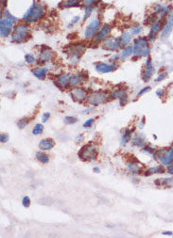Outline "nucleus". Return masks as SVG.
Wrapping results in <instances>:
<instances>
[{"mask_svg": "<svg viewBox=\"0 0 173 238\" xmlns=\"http://www.w3.org/2000/svg\"><path fill=\"white\" fill-rule=\"evenodd\" d=\"M45 14V9L41 3H33L24 14L22 21L28 25L36 23L42 19Z\"/></svg>", "mask_w": 173, "mask_h": 238, "instance_id": "1", "label": "nucleus"}, {"mask_svg": "<svg viewBox=\"0 0 173 238\" xmlns=\"http://www.w3.org/2000/svg\"><path fill=\"white\" fill-rule=\"evenodd\" d=\"M29 37V27L28 24L21 23L14 27L11 35V41L13 43H22Z\"/></svg>", "mask_w": 173, "mask_h": 238, "instance_id": "2", "label": "nucleus"}, {"mask_svg": "<svg viewBox=\"0 0 173 238\" xmlns=\"http://www.w3.org/2000/svg\"><path fill=\"white\" fill-rule=\"evenodd\" d=\"M134 56L135 58L147 56L150 53L149 40L145 37L136 38L134 41Z\"/></svg>", "mask_w": 173, "mask_h": 238, "instance_id": "3", "label": "nucleus"}, {"mask_svg": "<svg viewBox=\"0 0 173 238\" xmlns=\"http://www.w3.org/2000/svg\"><path fill=\"white\" fill-rule=\"evenodd\" d=\"M78 156L82 161H92L98 157V151L94 144H86L80 149Z\"/></svg>", "mask_w": 173, "mask_h": 238, "instance_id": "4", "label": "nucleus"}, {"mask_svg": "<svg viewBox=\"0 0 173 238\" xmlns=\"http://www.w3.org/2000/svg\"><path fill=\"white\" fill-rule=\"evenodd\" d=\"M110 94L107 91H94L91 92L86 98V103L91 106H98L104 103L109 99Z\"/></svg>", "mask_w": 173, "mask_h": 238, "instance_id": "5", "label": "nucleus"}, {"mask_svg": "<svg viewBox=\"0 0 173 238\" xmlns=\"http://www.w3.org/2000/svg\"><path fill=\"white\" fill-rule=\"evenodd\" d=\"M101 27V22L99 18L93 19L87 25V27L84 29V37L86 40H93L96 35L98 34L99 30Z\"/></svg>", "mask_w": 173, "mask_h": 238, "instance_id": "6", "label": "nucleus"}, {"mask_svg": "<svg viewBox=\"0 0 173 238\" xmlns=\"http://www.w3.org/2000/svg\"><path fill=\"white\" fill-rule=\"evenodd\" d=\"M156 156L163 166H169L173 163V147L160 149L156 152Z\"/></svg>", "mask_w": 173, "mask_h": 238, "instance_id": "7", "label": "nucleus"}, {"mask_svg": "<svg viewBox=\"0 0 173 238\" xmlns=\"http://www.w3.org/2000/svg\"><path fill=\"white\" fill-rule=\"evenodd\" d=\"M14 21L8 17H4L0 21V36L3 39L8 38L11 33H12L14 28Z\"/></svg>", "mask_w": 173, "mask_h": 238, "instance_id": "8", "label": "nucleus"}, {"mask_svg": "<svg viewBox=\"0 0 173 238\" xmlns=\"http://www.w3.org/2000/svg\"><path fill=\"white\" fill-rule=\"evenodd\" d=\"M84 51H85V46L82 43L71 44L66 48V50H65L66 54L69 56L70 59L75 60L76 62H78L80 56L84 53Z\"/></svg>", "mask_w": 173, "mask_h": 238, "instance_id": "9", "label": "nucleus"}, {"mask_svg": "<svg viewBox=\"0 0 173 238\" xmlns=\"http://www.w3.org/2000/svg\"><path fill=\"white\" fill-rule=\"evenodd\" d=\"M101 46L103 49L112 52H116L121 48L119 38H115L114 36H108L107 38H105L101 43Z\"/></svg>", "mask_w": 173, "mask_h": 238, "instance_id": "10", "label": "nucleus"}, {"mask_svg": "<svg viewBox=\"0 0 173 238\" xmlns=\"http://www.w3.org/2000/svg\"><path fill=\"white\" fill-rule=\"evenodd\" d=\"M118 69V64L115 63H105V62H96L95 64V70L99 74H109Z\"/></svg>", "mask_w": 173, "mask_h": 238, "instance_id": "11", "label": "nucleus"}, {"mask_svg": "<svg viewBox=\"0 0 173 238\" xmlns=\"http://www.w3.org/2000/svg\"><path fill=\"white\" fill-rule=\"evenodd\" d=\"M70 96L71 98L79 103H82L84 101H86V98H87V91H86L82 88L80 87H76L74 89L70 91Z\"/></svg>", "mask_w": 173, "mask_h": 238, "instance_id": "12", "label": "nucleus"}, {"mask_svg": "<svg viewBox=\"0 0 173 238\" xmlns=\"http://www.w3.org/2000/svg\"><path fill=\"white\" fill-rule=\"evenodd\" d=\"M87 74L84 72H78V74H75V75H70V78H69V86L71 87H80V85L83 84V82L87 79Z\"/></svg>", "mask_w": 173, "mask_h": 238, "instance_id": "13", "label": "nucleus"}, {"mask_svg": "<svg viewBox=\"0 0 173 238\" xmlns=\"http://www.w3.org/2000/svg\"><path fill=\"white\" fill-rule=\"evenodd\" d=\"M55 58V54L54 52L50 49L49 47H45L42 48V50L40 51L39 54V62L41 63H48V62H51Z\"/></svg>", "mask_w": 173, "mask_h": 238, "instance_id": "14", "label": "nucleus"}, {"mask_svg": "<svg viewBox=\"0 0 173 238\" xmlns=\"http://www.w3.org/2000/svg\"><path fill=\"white\" fill-rule=\"evenodd\" d=\"M111 31H112V27L110 25L105 24L103 25H101L98 34H96V37L94 38L95 43H102V41L109 36V34L111 33Z\"/></svg>", "mask_w": 173, "mask_h": 238, "instance_id": "15", "label": "nucleus"}, {"mask_svg": "<svg viewBox=\"0 0 173 238\" xmlns=\"http://www.w3.org/2000/svg\"><path fill=\"white\" fill-rule=\"evenodd\" d=\"M154 72H155V70H154L153 64H152V60L149 56V58L147 59L146 64H145V68H144V71H143V74H142V78H143V81L144 82L150 81L151 79V77L153 76Z\"/></svg>", "mask_w": 173, "mask_h": 238, "instance_id": "16", "label": "nucleus"}, {"mask_svg": "<svg viewBox=\"0 0 173 238\" xmlns=\"http://www.w3.org/2000/svg\"><path fill=\"white\" fill-rule=\"evenodd\" d=\"M173 28V9H170L169 13L167 14V18L166 21V24L163 27L162 31H161V37L162 38H166L171 32V30Z\"/></svg>", "mask_w": 173, "mask_h": 238, "instance_id": "17", "label": "nucleus"}, {"mask_svg": "<svg viewBox=\"0 0 173 238\" xmlns=\"http://www.w3.org/2000/svg\"><path fill=\"white\" fill-rule=\"evenodd\" d=\"M127 169L133 175H139L143 172V168L137 160H131L127 163Z\"/></svg>", "mask_w": 173, "mask_h": 238, "instance_id": "18", "label": "nucleus"}, {"mask_svg": "<svg viewBox=\"0 0 173 238\" xmlns=\"http://www.w3.org/2000/svg\"><path fill=\"white\" fill-rule=\"evenodd\" d=\"M31 72L36 78H38L40 80H44L47 75L48 69L47 68V67H44V66H38V67L33 68L31 70Z\"/></svg>", "mask_w": 173, "mask_h": 238, "instance_id": "19", "label": "nucleus"}, {"mask_svg": "<svg viewBox=\"0 0 173 238\" xmlns=\"http://www.w3.org/2000/svg\"><path fill=\"white\" fill-rule=\"evenodd\" d=\"M69 78H70L69 74H64L62 75H60L58 78L56 79L55 85L61 90L66 89V87L69 85Z\"/></svg>", "mask_w": 173, "mask_h": 238, "instance_id": "20", "label": "nucleus"}, {"mask_svg": "<svg viewBox=\"0 0 173 238\" xmlns=\"http://www.w3.org/2000/svg\"><path fill=\"white\" fill-rule=\"evenodd\" d=\"M133 55H134V46L128 45V46H126V47H124V49L122 50L120 53L118 54V59L120 61H124Z\"/></svg>", "mask_w": 173, "mask_h": 238, "instance_id": "21", "label": "nucleus"}, {"mask_svg": "<svg viewBox=\"0 0 173 238\" xmlns=\"http://www.w3.org/2000/svg\"><path fill=\"white\" fill-rule=\"evenodd\" d=\"M161 25H162V23L160 22L159 20L151 25V28L150 30V34H149V38H147L149 41H152L155 39L157 33H158L159 31L161 30Z\"/></svg>", "mask_w": 173, "mask_h": 238, "instance_id": "22", "label": "nucleus"}, {"mask_svg": "<svg viewBox=\"0 0 173 238\" xmlns=\"http://www.w3.org/2000/svg\"><path fill=\"white\" fill-rule=\"evenodd\" d=\"M55 145V142L51 138H44L39 142V148L42 151H49Z\"/></svg>", "mask_w": 173, "mask_h": 238, "instance_id": "23", "label": "nucleus"}, {"mask_svg": "<svg viewBox=\"0 0 173 238\" xmlns=\"http://www.w3.org/2000/svg\"><path fill=\"white\" fill-rule=\"evenodd\" d=\"M131 144L137 148H143L146 146V139L143 135H135L131 137Z\"/></svg>", "mask_w": 173, "mask_h": 238, "instance_id": "24", "label": "nucleus"}, {"mask_svg": "<svg viewBox=\"0 0 173 238\" xmlns=\"http://www.w3.org/2000/svg\"><path fill=\"white\" fill-rule=\"evenodd\" d=\"M131 35L129 31H123L121 34V36L119 37V43H120V46L121 47H126L128 46V44L131 43Z\"/></svg>", "mask_w": 173, "mask_h": 238, "instance_id": "25", "label": "nucleus"}, {"mask_svg": "<svg viewBox=\"0 0 173 238\" xmlns=\"http://www.w3.org/2000/svg\"><path fill=\"white\" fill-rule=\"evenodd\" d=\"M81 4V0H63L59 6L61 9H69V8H75L79 7Z\"/></svg>", "mask_w": 173, "mask_h": 238, "instance_id": "26", "label": "nucleus"}, {"mask_svg": "<svg viewBox=\"0 0 173 238\" xmlns=\"http://www.w3.org/2000/svg\"><path fill=\"white\" fill-rule=\"evenodd\" d=\"M133 132L134 129H125L121 137V141H120L121 146H125L131 140V137H133Z\"/></svg>", "mask_w": 173, "mask_h": 238, "instance_id": "27", "label": "nucleus"}, {"mask_svg": "<svg viewBox=\"0 0 173 238\" xmlns=\"http://www.w3.org/2000/svg\"><path fill=\"white\" fill-rule=\"evenodd\" d=\"M126 95V90L122 88H118V89L113 90L110 92V97L112 99H121L122 97Z\"/></svg>", "mask_w": 173, "mask_h": 238, "instance_id": "28", "label": "nucleus"}, {"mask_svg": "<svg viewBox=\"0 0 173 238\" xmlns=\"http://www.w3.org/2000/svg\"><path fill=\"white\" fill-rule=\"evenodd\" d=\"M164 172H165V169L162 166H156V167H151V168L147 169L146 170L145 174L146 175H152V174H161V173H164Z\"/></svg>", "mask_w": 173, "mask_h": 238, "instance_id": "29", "label": "nucleus"}, {"mask_svg": "<svg viewBox=\"0 0 173 238\" xmlns=\"http://www.w3.org/2000/svg\"><path fill=\"white\" fill-rule=\"evenodd\" d=\"M35 157H36V159L38 160V161L41 162L42 164H47L49 162V156L45 153L42 152V150L36 153V154H35Z\"/></svg>", "mask_w": 173, "mask_h": 238, "instance_id": "30", "label": "nucleus"}, {"mask_svg": "<svg viewBox=\"0 0 173 238\" xmlns=\"http://www.w3.org/2000/svg\"><path fill=\"white\" fill-rule=\"evenodd\" d=\"M43 131H44V125L41 123H37V124H35L34 128L32 129L31 134L33 135V136H38V135L42 134Z\"/></svg>", "mask_w": 173, "mask_h": 238, "instance_id": "31", "label": "nucleus"}, {"mask_svg": "<svg viewBox=\"0 0 173 238\" xmlns=\"http://www.w3.org/2000/svg\"><path fill=\"white\" fill-rule=\"evenodd\" d=\"M29 120L30 119L29 118H22V119H20V120L17 122V126H18V128H20V129H24L25 127H26L28 124L29 123Z\"/></svg>", "mask_w": 173, "mask_h": 238, "instance_id": "32", "label": "nucleus"}, {"mask_svg": "<svg viewBox=\"0 0 173 238\" xmlns=\"http://www.w3.org/2000/svg\"><path fill=\"white\" fill-rule=\"evenodd\" d=\"M101 0H81V5H83L84 7H88V6H94L99 3Z\"/></svg>", "mask_w": 173, "mask_h": 238, "instance_id": "33", "label": "nucleus"}, {"mask_svg": "<svg viewBox=\"0 0 173 238\" xmlns=\"http://www.w3.org/2000/svg\"><path fill=\"white\" fill-rule=\"evenodd\" d=\"M25 61H26L28 64L31 65L36 62V59H35V56L32 54H27L25 56Z\"/></svg>", "mask_w": 173, "mask_h": 238, "instance_id": "34", "label": "nucleus"}, {"mask_svg": "<svg viewBox=\"0 0 173 238\" xmlns=\"http://www.w3.org/2000/svg\"><path fill=\"white\" fill-rule=\"evenodd\" d=\"M142 31V25H135L131 27V33L133 35H139Z\"/></svg>", "mask_w": 173, "mask_h": 238, "instance_id": "35", "label": "nucleus"}, {"mask_svg": "<svg viewBox=\"0 0 173 238\" xmlns=\"http://www.w3.org/2000/svg\"><path fill=\"white\" fill-rule=\"evenodd\" d=\"M64 122L66 124H74L78 122V119L74 116H67L64 119Z\"/></svg>", "mask_w": 173, "mask_h": 238, "instance_id": "36", "label": "nucleus"}, {"mask_svg": "<svg viewBox=\"0 0 173 238\" xmlns=\"http://www.w3.org/2000/svg\"><path fill=\"white\" fill-rule=\"evenodd\" d=\"M93 9H94V7L93 6H88V7H85V13H84V16H83V20H86L87 19L91 13L93 12Z\"/></svg>", "mask_w": 173, "mask_h": 238, "instance_id": "37", "label": "nucleus"}, {"mask_svg": "<svg viewBox=\"0 0 173 238\" xmlns=\"http://www.w3.org/2000/svg\"><path fill=\"white\" fill-rule=\"evenodd\" d=\"M3 14H4V17H8V18H9V19H12V21H14L15 23L18 22V21H19V19H18L17 17H15V16H13V15H12V13H9V12L8 9H5Z\"/></svg>", "mask_w": 173, "mask_h": 238, "instance_id": "38", "label": "nucleus"}, {"mask_svg": "<svg viewBox=\"0 0 173 238\" xmlns=\"http://www.w3.org/2000/svg\"><path fill=\"white\" fill-rule=\"evenodd\" d=\"M22 205L24 207H26V208L29 207V205H30V199H29L28 196H25L24 198L22 199Z\"/></svg>", "mask_w": 173, "mask_h": 238, "instance_id": "39", "label": "nucleus"}, {"mask_svg": "<svg viewBox=\"0 0 173 238\" xmlns=\"http://www.w3.org/2000/svg\"><path fill=\"white\" fill-rule=\"evenodd\" d=\"M142 152H143V153H150V154H153L155 151H154V149H152L150 146H144L143 148H142Z\"/></svg>", "mask_w": 173, "mask_h": 238, "instance_id": "40", "label": "nucleus"}, {"mask_svg": "<svg viewBox=\"0 0 173 238\" xmlns=\"http://www.w3.org/2000/svg\"><path fill=\"white\" fill-rule=\"evenodd\" d=\"M9 139V137L8 134H1L0 136V142L1 143H7Z\"/></svg>", "mask_w": 173, "mask_h": 238, "instance_id": "41", "label": "nucleus"}, {"mask_svg": "<svg viewBox=\"0 0 173 238\" xmlns=\"http://www.w3.org/2000/svg\"><path fill=\"white\" fill-rule=\"evenodd\" d=\"M94 122H95L94 119H89V120H87L83 123V127L84 128H90L94 124Z\"/></svg>", "mask_w": 173, "mask_h": 238, "instance_id": "42", "label": "nucleus"}, {"mask_svg": "<svg viewBox=\"0 0 173 238\" xmlns=\"http://www.w3.org/2000/svg\"><path fill=\"white\" fill-rule=\"evenodd\" d=\"M150 90V87H145V88H143V89H142L140 91H138V93H137V97H139V96H141V95H143L144 93H146V92H149Z\"/></svg>", "mask_w": 173, "mask_h": 238, "instance_id": "43", "label": "nucleus"}, {"mask_svg": "<svg viewBox=\"0 0 173 238\" xmlns=\"http://www.w3.org/2000/svg\"><path fill=\"white\" fill-rule=\"evenodd\" d=\"M166 76H167V72H163L162 74H160V75H158V77H157V78H156V81H157V82H160V81H162V80H164L165 78H166Z\"/></svg>", "mask_w": 173, "mask_h": 238, "instance_id": "44", "label": "nucleus"}, {"mask_svg": "<svg viewBox=\"0 0 173 238\" xmlns=\"http://www.w3.org/2000/svg\"><path fill=\"white\" fill-rule=\"evenodd\" d=\"M80 17L79 16V15H76V16H74L72 19H71L69 27H70V25H75V24L79 23V21H80Z\"/></svg>", "mask_w": 173, "mask_h": 238, "instance_id": "45", "label": "nucleus"}, {"mask_svg": "<svg viewBox=\"0 0 173 238\" xmlns=\"http://www.w3.org/2000/svg\"><path fill=\"white\" fill-rule=\"evenodd\" d=\"M49 118H50V113L49 112H45L44 113V115L42 117V122H47L48 120H49Z\"/></svg>", "mask_w": 173, "mask_h": 238, "instance_id": "46", "label": "nucleus"}, {"mask_svg": "<svg viewBox=\"0 0 173 238\" xmlns=\"http://www.w3.org/2000/svg\"><path fill=\"white\" fill-rule=\"evenodd\" d=\"M127 102H128V97H127V95L123 96L121 98V99H119V105L120 106H124L127 103Z\"/></svg>", "mask_w": 173, "mask_h": 238, "instance_id": "47", "label": "nucleus"}, {"mask_svg": "<svg viewBox=\"0 0 173 238\" xmlns=\"http://www.w3.org/2000/svg\"><path fill=\"white\" fill-rule=\"evenodd\" d=\"M83 135H78L77 137H76V142L77 143H80V142H82L83 141Z\"/></svg>", "mask_w": 173, "mask_h": 238, "instance_id": "48", "label": "nucleus"}, {"mask_svg": "<svg viewBox=\"0 0 173 238\" xmlns=\"http://www.w3.org/2000/svg\"><path fill=\"white\" fill-rule=\"evenodd\" d=\"M167 173L173 174V164L169 166V168H167Z\"/></svg>", "mask_w": 173, "mask_h": 238, "instance_id": "49", "label": "nucleus"}, {"mask_svg": "<svg viewBox=\"0 0 173 238\" xmlns=\"http://www.w3.org/2000/svg\"><path fill=\"white\" fill-rule=\"evenodd\" d=\"M156 94H157V96L162 97V95L164 94V90H158L156 91Z\"/></svg>", "mask_w": 173, "mask_h": 238, "instance_id": "50", "label": "nucleus"}, {"mask_svg": "<svg viewBox=\"0 0 173 238\" xmlns=\"http://www.w3.org/2000/svg\"><path fill=\"white\" fill-rule=\"evenodd\" d=\"M93 171L96 172V173H99V172H100V169H99V167H95V168L93 169Z\"/></svg>", "mask_w": 173, "mask_h": 238, "instance_id": "51", "label": "nucleus"}, {"mask_svg": "<svg viewBox=\"0 0 173 238\" xmlns=\"http://www.w3.org/2000/svg\"><path fill=\"white\" fill-rule=\"evenodd\" d=\"M163 234H165V235H172V232L171 231H164V232H163Z\"/></svg>", "mask_w": 173, "mask_h": 238, "instance_id": "52", "label": "nucleus"}, {"mask_svg": "<svg viewBox=\"0 0 173 238\" xmlns=\"http://www.w3.org/2000/svg\"><path fill=\"white\" fill-rule=\"evenodd\" d=\"M4 1H6V0H4Z\"/></svg>", "mask_w": 173, "mask_h": 238, "instance_id": "53", "label": "nucleus"}]
</instances>
